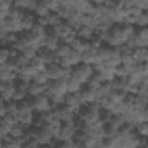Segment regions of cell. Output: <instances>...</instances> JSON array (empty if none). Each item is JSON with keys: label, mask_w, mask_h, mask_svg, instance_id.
I'll return each instance as SVG.
<instances>
[{"label": "cell", "mask_w": 148, "mask_h": 148, "mask_svg": "<svg viewBox=\"0 0 148 148\" xmlns=\"http://www.w3.org/2000/svg\"><path fill=\"white\" fill-rule=\"evenodd\" d=\"M60 73H61L60 64L51 62V64H47L45 67V74L49 79H58L60 76Z\"/></svg>", "instance_id": "1"}, {"label": "cell", "mask_w": 148, "mask_h": 148, "mask_svg": "<svg viewBox=\"0 0 148 148\" xmlns=\"http://www.w3.org/2000/svg\"><path fill=\"white\" fill-rule=\"evenodd\" d=\"M81 101H82L81 95H80V94H74V91H71L69 94H67V95L65 96V103H66V105H68L69 108L77 106Z\"/></svg>", "instance_id": "2"}, {"label": "cell", "mask_w": 148, "mask_h": 148, "mask_svg": "<svg viewBox=\"0 0 148 148\" xmlns=\"http://www.w3.org/2000/svg\"><path fill=\"white\" fill-rule=\"evenodd\" d=\"M103 133L105 136H113L114 134H117V127H114L110 123H106L103 126Z\"/></svg>", "instance_id": "3"}, {"label": "cell", "mask_w": 148, "mask_h": 148, "mask_svg": "<svg viewBox=\"0 0 148 148\" xmlns=\"http://www.w3.org/2000/svg\"><path fill=\"white\" fill-rule=\"evenodd\" d=\"M109 123H110V124H112L114 127L119 128V127L123 125V118H121L120 116H118V114H114V116H111V118H110Z\"/></svg>", "instance_id": "4"}]
</instances>
